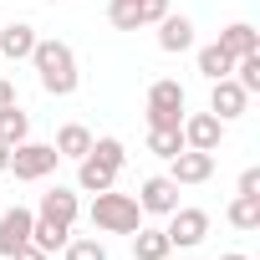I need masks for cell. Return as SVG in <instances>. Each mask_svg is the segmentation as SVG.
I'll return each mask as SVG.
<instances>
[{
  "label": "cell",
  "instance_id": "6da1fadb",
  "mask_svg": "<svg viewBox=\"0 0 260 260\" xmlns=\"http://www.w3.org/2000/svg\"><path fill=\"white\" fill-rule=\"evenodd\" d=\"M31 67H36V77H41V87L51 92V97H72L77 92V82H82V72H77V51L67 46V41H36V51H31Z\"/></svg>",
  "mask_w": 260,
  "mask_h": 260
},
{
  "label": "cell",
  "instance_id": "7a4b0ae2",
  "mask_svg": "<svg viewBox=\"0 0 260 260\" xmlns=\"http://www.w3.org/2000/svg\"><path fill=\"white\" fill-rule=\"evenodd\" d=\"M138 224H143V209H138L133 194L102 189V194L92 199V230H97V235H133Z\"/></svg>",
  "mask_w": 260,
  "mask_h": 260
},
{
  "label": "cell",
  "instance_id": "3957f363",
  "mask_svg": "<svg viewBox=\"0 0 260 260\" xmlns=\"http://www.w3.org/2000/svg\"><path fill=\"white\" fill-rule=\"evenodd\" d=\"M56 164H61V153L51 148V143H16L11 148V169L6 174H16L21 184H36V179H46V174H56Z\"/></svg>",
  "mask_w": 260,
  "mask_h": 260
},
{
  "label": "cell",
  "instance_id": "277c9868",
  "mask_svg": "<svg viewBox=\"0 0 260 260\" xmlns=\"http://www.w3.org/2000/svg\"><path fill=\"white\" fill-rule=\"evenodd\" d=\"M184 102H189V97H184L179 82H169V77L153 82V87H148V127H179V122H184Z\"/></svg>",
  "mask_w": 260,
  "mask_h": 260
},
{
  "label": "cell",
  "instance_id": "5b68a950",
  "mask_svg": "<svg viewBox=\"0 0 260 260\" xmlns=\"http://www.w3.org/2000/svg\"><path fill=\"white\" fill-rule=\"evenodd\" d=\"M164 235H169V245L174 250H194V245H204V235H209V214L204 209H174L169 214V224H164Z\"/></svg>",
  "mask_w": 260,
  "mask_h": 260
},
{
  "label": "cell",
  "instance_id": "8992f818",
  "mask_svg": "<svg viewBox=\"0 0 260 260\" xmlns=\"http://www.w3.org/2000/svg\"><path fill=\"white\" fill-rule=\"evenodd\" d=\"M169 179H174V184H209V179H214V153H204V148L174 153V158H169Z\"/></svg>",
  "mask_w": 260,
  "mask_h": 260
},
{
  "label": "cell",
  "instance_id": "52a82bcc",
  "mask_svg": "<svg viewBox=\"0 0 260 260\" xmlns=\"http://www.w3.org/2000/svg\"><path fill=\"white\" fill-rule=\"evenodd\" d=\"M138 209H143V214H174V209H179V184H174L169 174L143 179V189H138Z\"/></svg>",
  "mask_w": 260,
  "mask_h": 260
},
{
  "label": "cell",
  "instance_id": "ba28073f",
  "mask_svg": "<svg viewBox=\"0 0 260 260\" xmlns=\"http://www.w3.org/2000/svg\"><path fill=\"white\" fill-rule=\"evenodd\" d=\"M184 127V148H204V153H219V138H224V122L214 112H194L179 122Z\"/></svg>",
  "mask_w": 260,
  "mask_h": 260
},
{
  "label": "cell",
  "instance_id": "9c48e42d",
  "mask_svg": "<svg viewBox=\"0 0 260 260\" xmlns=\"http://www.w3.org/2000/svg\"><path fill=\"white\" fill-rule=\"evenodd\" d=\"M245 107H250V92H245L235 77H219L214 92H209V112H214L219 122H230V117H245Z\"/></svg>",
  "mask_w": 260,
  "mask_h": 260
},
{
  "label": "cell",
  "instance_id": "30bf717a",
  "mask_svg": "<svg viewBox=\"0 0 260 260\" xmlns=\"http://www.w3.org/2000/svg\"><path fill=\"white\" fill-rule=\"evenodd\" d=\"M31 224H36V214L26 209V204H16V209H6V214H0V255H16L26 240H31Z\"/></svg>",
  "mask_w": 260,
  "mask_h": 260
},
{
  "label": "cell",
  "instance_id": "8fae6325",
  "mask_svg": "<svg viewBox=\"0 0 260 260\" xmlns=\"http://www.w3.org/2000/svg\"><path fill=\"white\" fill-rule=\"evenodd\" d=\"M77 209H82V204H77V189H61V184H56V189H46V194H41V209H36V214H41V219H51V224H67V230H72Z\"/></svg>",
  "mask_w": 260,
  "mask_h": 260
},
{
  "label": "cell",
  "instance_id": "7c38bea8",
  "mask_svg": "<svg viewBox=\"0 0 260 260\" xmlns=\"http://www.w3.org/2000/svg\"><path fill=\"white\" fill-rule=\"evenodd\" d=\"M189 46H194V21L169 11V16L158 21V51H169V56H174V51H189Z\"/></svg>",
  "mask_w": 260,
  "mask_h": 260
},
{
  "label": "cell",
  "instance_id": "4fadbf2b",
  "mask_svg": "<svg viewBox=\"0 0 260 260\" xmlns=\"http://www.w3.org/2000/svg\"><path fill=\"white\" fill-rule=\"evenodd\" d=\"M31 51H36V26L11 21L6 31H0V56H11V61H31Z\"/></svg>",
  "mask_w": 260,
  "mask_h": 260
},
{
  "label": "cell",
  "instance_id": "5bb4252c",
  "mask_svg": "<svg viewBox=\"0 0 260 260\" xmlns=\"http://www.w3.org/2000/svg\"><path fill=\"white\" fill-rule=\"evenodd\" d=\"M219 46L240 61V56H250V51H260V31L250 26V21H235V26H224L219 31Z\"/></svg>",
  "mask_w": 260,
  "mask_h": 260
},
{
  "label": "cell",
  "instance_id": "9a60e30c",
  "mask_svg": "<svg viewBox=\"0 0 260 260\" xmlns=\"http://www.w3.org/2000/svg\"><path fill=\"white\" fill-rule=\"evenodd\" d=\"M77 184H82L87 194H102V189H112V184H117V169H107L102 158H92V153H87V158H77Z\"/></svg>",
  "mask_w": 260,
  "mask_h": 260
},
{
  "label": "cell",
  "instance_id": "2e32d148",
  "mask_svg": "<svg viewBox=\"0 0 260 260\" xmlns=\"http://www.w3.org/2000/svg\"><path fill=\"white\" fill-rule=\"evenodd\" d=\"M61 158H87L92 153V133H87V127L82 122H61L56 127V143H51Z\"/></svg>",
  "mask_w": 260,
  "mask_h": 260
},
{
  "label": "cell",
  "instance_id": "e0dca14e",
  "mask_svg": "<svg viewBox=\"0 0 260 260\" xmlns=\"http://www.w3.org/2000/svg\"><path fill=\"white\" fill-rule=\"evenodd\" d=\"M164 255H174V245H169V235L164 230H133V260H164Z\"/></svg>",
  "mask_w": 260,
  "mask_h": 260
},
{
  "label": "cell",
  "instance_id": "ac0fdd59",
  "mask_svg": "<svg viewBox=\"0 0 260 260\" xmlns=\"http://www.w3.org/2000/svg\"><path fill=\"white\" fill-rule=\"evenodd\" d=\"M31 138V117L11 102V107H0V143L6 148H16V143H26Z\"/></svg>",
  "mask_w": 260,
  "mask_h": 260
},
{
  "label": "cell",
  "instance_id": "d6986e66",
  "mask_svg": "<svg viewBox=\"0 0 260 260\" xmlns=\"http://www.w3.org/2000/svg\"><path fill=\"white\" fill-rule=\"evenodd\" d=\"M199 72L209 77V82H219V77H235V56L214 41V46H199Z\"/></svg>",
  "mask_w": 260,
  "mask_h": 260
},
{
  "label": "cell",
  "instance_id": "ffe728a7",
  "mask_svg": "<svg viewBox=\"0 0 260 260\" xmlns=\"http://www.w3.org/2000/svg\"><path fill=\"white\" fill-rule=\"evenodd\" d=\"M224 219L235 230H260V194H235V204L224 209Z\"/></svg>",
  "mask_w": 260,
  "mask_h": 260
},
{
  "label": "cell",
  "instance_id": "44dd1931",
  "mask_svg": "<svg viewBox=\"0 0 260 260\" xmlns=\"http://www.w3.org/2000/svg\"><path fill=\"white\" fill-rule=\"evenodd\" d=\"M148 153H158V158L184 153V127H148Z\"/></svg>",
  "mask_w": 260,
  "mask_h": 260
},
{
  "label": "cell",
  "instance_id": "7402d4cb",
  "mask_svg": "<svg viewBox=\"0 0 260 260\" xmlns=\"http://www.w3.org/2000/svg\"><path fill=\"white\" fill-rule=\"evenodd\" d=\"M61 250H67V260H107V245H102L97 235H77V240H67Z\"/></svg>",
  "mask_w": 260,
  "mask_h": 260
},
{
  "label": "cell",
  "instance_id": "603a6c76",
  "mask_svg": "<svg viewBox=\"0 0 260 260\" xmlns=\"http://www.w3.org/2000/svg\"><path fill=\"white\" fill-rule=\"evenodd\" d=\"M107 21L117 26V31H138L143 21H138V0H107Z\"/></svg>",
  "mask_w": 260,
  "mask_h": 260
},
{
  "label": "cell",
  "instance_id": "cb8c5ba5",
  "mask_svg": "<svg viewBox=\"0 0 260 260\" xmlns=\"http://www.w3.org/2000/svg\"><path fill=\"white\" fill-rule=\"evenodd\" d=\"M92 158H102L107 169H117V174H122V164H127V148H122L117 138H92Z\"/></svg>",
  "mask_w": 260,
  "mask_h": 260
},
{
  "label": "cell",
  "instance_id": "d4e9b609",
  "mask_svg": "<svg viewBox=\"0 0 260 260\" xmlns=\"http://www.w3.org/2000/svg\"><path fill=\"white\" fill-rule=\"evenodd\" d=\"M235 72H240L235 82H240V87H245V92L255 97V92H260V51H250V56H240V61H235Z\"/></svg>",
  "mask_w": 260,
  "mask_h": 260
},
{
  "label": "cell",
  "instance_id": "484cf974",
  "mask_svg": "<svg viewBox=\"0 0 260 260\" xmlns=\"http://www.w3.org/2000/svg\"><path fill=\"white\" fill-rule=\"evenodd\" d=\"M164 16H169V0H138V21L143 26H158Z\"/></svg>",
  "mask_w": 260,
  "mask_h": 260
},
{
  "label": "cell",
  "instance_id": "4316f807",
  "mask_svg": "<svg viewBox=\"0 0 260 260\" xmlns=\"http://www.w3.org/2000/svg\"><path fill=\"white\" fill-rule=\"evenodd\" d=\"M240 194H260V169H245L240 174Z\"/></svg>",
  "mask_w": 260,
  "mask_h": 260
},
{
  "label": "cell",
  "instance_id": "83f0119b",
  "mask_svg": "<svg viewBox=\"0 0 260 260\" xmlns=\"http://www.w3.org/2000/svg\"><path fill=\"white\" fill-rule=\"evenodd\" d=\"M11 260H46V250H41V245H31V240H26V245H21V250H16V255H11Z\"/></svg>",
  "mask_w": 260,
  "mask_h": 260
},
{
  "label": "cell",
  "instance_id": "f1b7e54d",
  "mask_svg": "<svg viewBox=\"0 0 260 260\" xmlns=\"http://www.w3.org/2000/svg\"><path fill=\"white\" fill-rule=\"evenodd\" d=\"M11 102H16V87H11L6 77H0V107H11Z\"/></svg>",
  "mask_w": 260,
  "mask_h": 260
},
{
  "label": "cell",
  "instance_id": "f546056e",
  "mask_svg": "<svg viewBox=\"0 0 260 260\" xmlns=\"http://www.w3.org/2000/svg\"><path fill=\"white\" fill-rule=\"evenodd\" d=\"M6 169H11V148H6V143H0V174H6Z\"/></svg>",
  "mask_w": 260,
  "mask_h": 260
},
{
  "label": "cell",
  "instance_id": "4dcf8cb0",
  "mask_svg": "<svg viewBox=\"0 0 260 260\" xmlns=\"http://www.w3.org/2000/svg\"><path fill=\"white\" fill-rule=\"evenodd\" d=\"M219 260H245V255H235V250H230V255H219Z\"/></svg>",
  "mask_w": 260,
  "mask_h": 260
},
{
  "label": "cell",
  "instance_id": "1f68e13d",
  "mask_svg": "<svg viewBox=\"0 0 260 260\" xmlns=\"http://www.w3.org/2000/svg\"><path fill=\"white\" fill-rule=\"evenodd\" d=\"M164 260H174V255H164Z\"/></svg>",
  "mask_w": 260,
  "mask_h": 260
}]
</instances>
